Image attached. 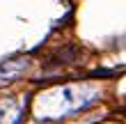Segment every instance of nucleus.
Here are the masks:
<instances>
[{"instance_id":"nucleus-1","label":"nucleus","mask_w":126,"mask_h":124,"mask_svg":"<svg viewBox=\"0 0 126 124\" xmlns=\"http://www.w3.org/2000/svg\"><path fill=\"white\" fill-rule=\"evenodd\" d=\"M55 97H60L57 101V113H78V110H85L87 106L96 104L101 99V92L94 90L90 85H64L55 92Z\"/></svg>"},{"instance_id":"nucleus-2","label":"nucleus","mask_w":126,"mask_h":124,"mask_svg":"<svg viewBox=\"0 0 126 124\" xmlns=\"http://www.w3.org/2000/svg\"><path fill=\"white\" fill-rule=\"evenodd\" d=\"M30 69V60L25 57H16V60H7L0 64V83H9V81H16Z\"/></svg>"}]
</instances>
